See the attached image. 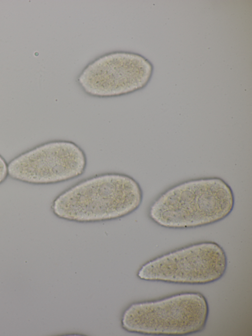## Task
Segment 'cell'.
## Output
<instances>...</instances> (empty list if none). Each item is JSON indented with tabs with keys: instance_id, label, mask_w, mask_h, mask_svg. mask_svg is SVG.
Returning <instances> with one entry per match:
<instances>
[{
	"instance_id": "6da1fadb",
	"label": "cell",
	"mask_w": 252,
	"mask_h": 336,
	"mask_svg": "<svg viewBox=\"0 0 252 336\" xmlns=\"http://www.w3.org/2000/svg\"><path fill=\"white\" fill-rule=\"evenodd\" d=\"M143 192L132 177L120 173L96 175L75 184L59 195L51 209L57 217L80 223L125 217L141 205Z\"/></svg>"
},
{
	"instance_id": "7a4b0ae2",
	"label": "cell",
	"mask_w": 252,
	"mask_h": 336,
	"mask_svg": "<svg viewBox=\"0 0 252 336\" xmlns=\"http://www.w3.org/2000/svg\"><path fill=\"white\" fill-rule=\"evenodd\" d=\"M234 202L232 190L223 179H195L161 194L151 204L149 216L164 228H194L223 220L232 211Z\"/></svg>"
},
{
	"instance_id": "3957f363",
	"label": "cell",
	"mask_w": 252,
	"mask_h": 336,
	"mask_svg": "<svg viewBox=\"0 0 252 336\" xmlns=\"http://www.w3.org/2000/svg\"><path fill=\"white\" fill-rule=\"evenodd\" d=\"M209 308L198 292H184L155 301L131 304L124 312L126 330L149 335L181 336L203 330Z\"/></svg>"
},
{
	"instance_id": "277c9868",
	"label": "cell",
	"mask_w": 252,
	"mask_h": 336,
	"mask_svg": "<svg viewBox=\"0 0 252 336\" xmlns=\"http://www.w3.org/2000/svg\"><path fill=\"white\" fill-rule=\"evenodd\" d=\"M227 260L217 243L204 241L182 247L144 264L137 276L142 280L182 284H205L224 274Z\"/></svg>"
},
{
	"instance_id": "5b68a950",
	"label": "cell",
	"mask_w": 252,
	"mask_h": 336,
	"mask_svg": "<svg viewBox=\"0 0 252 336\" xmlns=\"http://www.w3.org/2000/svg\"><path fill=\"white\" fill-rule=\"evenodd\" d=\"M87 158L75 143L65 140L44 142L18 155L7 164L12 179L33 185L66 181L81 175Z\"/></svg>"
},
{
	"instance_id": "8992f818",
	"label": "cell",
	"mask_w": 252,
	"mask_h": 336,
	"mask_svg": "<svg viewBox=\"0 0 252 336\" xmlns=\"http://www.w3.org/2000/svg\"><path fill=\"white\" fill-rule=\"evenodd\" d=\"M153 71V65L143 56L117 51L103 55L88 64L79 75L77 82L89 96L115 97L144 88Z\"/></svg>"
},
{
	"instance_id": "52a82bcc",
	"label": "cell",
	"mask_w": 252,
	"mask_h": 336,
	"mask_svg": "<svg viewBox=\"0 0 252 336\" xmlns=\"http://www.w3.org/2000/svg\"><path fill=\"white\" fill-rule=\"evenodd\" d=\"M7 176V164L5 159L0 155V184L5 181Z\"/></svg>"
}]
</instances>
